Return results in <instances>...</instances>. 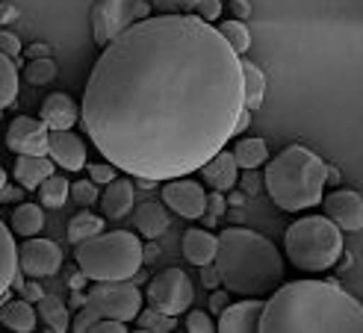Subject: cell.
<instances>
[{"instance_id":"obj_42","label":"cell","mask_w":363,"mask_h":333,"mask_svg":"<svg viewBox=\"0 0 363 333\" xmlns=\"http://www.w3.org/2000/svg\"><path fill=\"white\" fill-rule=\"evenodd\" d=\"M0 50H4L6 57L18 60V53H21V39H18L15 33H9V30H0Z\"/></svg>"},{"instance_id":"obj_7","label":"cell","mask_w":363,"mask_h":333,"mask_svg":"<svg viewBox=\"0 0 363 333\" xmlns=\"http://www.w3.org/2000/svg\"><path fill=\"white\" fill-rule=\"evenodd\" d=\"M151 15V0H98L92 6L95 45H110L121 30Z\"/></svg>"},{"instance_id":"obj_46","label":"cell","mask_w":363,"mask_h":333,"mask_svg":"<svg viewBox=\"0 0 363 333\" xmlns=\"http://www.w3.org/2000/svg\"><path fill=\"white\" fill-rule=\"evenodd\" d=\"M230 12H233V18H237V21H245V18L251 15V4H248V0H233Z\"/></svg>"},{"instance_id":"obj_21","label":"cell","mask_w":363,"mask_h":333,"mask_svg":"<svg viewBox=\"0 0 363 333\" xmlns=\"http://www.w3.org/2000/svg\"><path fill=\"white\" fill-rule=\"evenodd\" d=\"M136 230L145 236V239H160L162 233L169 230V213L162 207L160 201H142L136 207Z\"/></svg>"},{"instance_id":"obj_45","label":"cell","mask_w":363,"mask_h":333,"mask_svg":"<svg viewBox=\"0 0 363 333\" xmlns=\"http://www.w3.org/2000/svg\"><path fill=\"white\" fill-rule=\"evenodd\" d=\"M92 330L95 333H124L127 322H121V319H98V324Z\"/></svg>"},{"instance_id":"obj_41","label":"cell","mask_w":363,"mask_h":333,"mask_svg":"<svg viewBox=\"0 0 363 333\" xmlns=\"http://www.w3.org/2000/svg\"><path fill=\"white\" fill-rule=\"evenodd\" d=\"M210 312H216V316H222V312L230 307V292L228 289H210Z\"/></svg>"},{"instance_id":"obj_33","label":"cell","mask_w":363,"mask_h":333,"mask_svg":"<svg viewBox=\"0 0 363 333\" xmlns=\"http://www.w3.org/2000/svg\"><path fill=\"white\" fill-rule=\"evenodd\" d=\"M219 33L233 45V50H237L240 57H242V53H248V47H251V33L245 30L242 21H225V24L219 27Z\"/></svg>"},{"instance_id":"obj_6","label":"cell","mask_w":363,"mask_h":333,"mask_svg":"<svg viewBox=\"0 0 363 333\" xmlns=\"http://www.w3.org/2000/svg\"><path fill=\"white\" fill-rule=\"evenodd\" d=\"M284 251L298 271H325L342 256V230L328 215L298 218L284 233Z\"/></svg>"},{"instance_id":"obj_50","label":"cell","mask_w":363,"mask_h":333,"mask_svg":"<svg viewBox=\"0 0 363 333\" xmlns=\"http://www.w3.org/2000/svg\"><path fill=\"white\" fill-rule=\"evenodd\" d=\"M15 18H18V9H12V6H0V24L15 21Z\"/></svg>"},{"instance_id":"obj_19","label":"cell","mask_w":363,"mask_h":333,"mask_svg":"<svg viewBox=\"0 0 363 333\" xmlns=\"http://www.w3.org/2000/svg\"><path fill=\"white\" fill-rule=\"evenodd\" d=\"M184 256L192 263V266H207V263H216V251H219V239H216L210 230H186L184 233Z\"/></svg>"},{"instance_id":"obj_37","label":"cell","mask_w":363,"mask_h":333,"mask_svg":"<svg viewBox=\"0 0 363 333\" xmlns=\"http://www.w3.org/2000/svg\"><path fill=\"white\" fill-rule=\"evenodd\" d=\"M118 169L113 162H95V165H89V177H92L98 186H106V183H113L118 174H116Z\"/></svg>"},{"instance_id":"obj_11","label":"cell","mask_w":363,"mask_h":333,"mask_svg":"<svg viewBox=\"0 0 363 333\" xmlns=\"http://www.w3.org/2000/svg\"><path fill=\"white\" fill-rule=\"evenodd\" d=\"M18 266L27 277H50L62 266V251L50 239H24V245L18 248Z\"/></svg>"},{"instance_id":"obj_30","label":"cell","mask_w":363,"mask_h":333,"mask_svg":"<svg viewBox=\"0 0 363 333\" xmlns=\"http://www.w3.org/2000/svg\"><path fill=\"white\" fill-rule=\"evenodd\" d=\"M39 195H42V207L60 210L62 203L68 201V195H71V183L65 177H60V174H50L39 186Z\"/></svg>"},{"instance_id":"obj_23","label":"cell","mask_w":363,"mask_h":333,"mask_svg":"<svg viewBox=\"0 0 363 333\" xmlns=\"http://www.w3.org/2000/svg\"><path fill=\"white\" fill-rule=\"evenodd\" d=\"M35 310L30 307L27 298H18V301H9L4 310H0V324L15 330V333H30L35 330Z\"/></svg>"},{"instance_id":"obj_18","label":"cell","mask_w":363,"mask_h":333,"mask_svg":"<svg viewBox=\"0 0 363 333\" xmlns=\"http://www.w3.org/2000/svg\"><path fill=\"white\" fill-rule=\"evenodd\" d=\"M104 218H124L133 210V183L127 177H116L113 183H106V192L101 198Z\"/></svg>"},{"instance_id":"obj_8","label":"cell","mask_w":363,"mask_h":333,"mask_svg":"<svg viewBox=\"0 0 363 333\" xmlns=\"http://www.w3.org/2000/svg\"><path fill=\"white\" fill-rule=\"evenodd\" d=\"M86 304L98 310L101 319H121L133 322L142 310V292L124 281H104L86 292Z\"/></svg>"},{"instance_id":"obj_25","label":"cell","mask_w":363,"mask_h":333,"mask_svg":"<svg viewBox=\"0 0 363 333\" xmlns=\"http://www.w3.org/2000/svg\"><path fill=\"white\" fill-rule=\"evenodd\" d=\"M39 319L48 324V330L53 333H65L71 330V316H68V310L60 298H53V295H45V298L39 301Z\"/></svg>"},{"instance_id":"obj_29","label":"cell","mask_w":363,"mask_h":333,"mask_svg":"<svg viewBox=\"0 0 363 333\" xmlns=\"http://www.w3.org/2000/svg\"><path fill=\"white\" fill-rule=\"evenodd\" d=\"M233 154H237L240 169H260L263 162H269V147L263 139H240Z\"/></svg>"},{"instance_id":"obj_43","label":"cell","mask_w":363,"mask_h":333,"mask_svg":"<svg viewBox=\"0 0 363 333\" xmlns=\"http://www.w3.org/2000/svg\"><path fill=\"white\" fill-rule=\"evenodd\" d=\"M260 189H263V180H260L257 169H245V174H242V192L245 195H257Z\"/></svg>"},{"instance_id":"obj_4","label":"cell","mask_w":363,"mask_h":333,"mask_svg":"<svg viewBox=\"0 0 363 333\" xmlns=\"http://www.w3.org/2000/svg\"><path fill=\"white\" fill-rule=\"evenodd\" d=\"M328 162H322L311 147L289 145L284 151L266 162V192L286 213H298L307 207L322 203V189L328 183Z\"/></svg>"},{"instance_id":"obj_51","label":"cell","mask_w":363,"mask_h":333,"mask_svg":"<svg viewBox=\"0 0 363 333\" xmlns=\"http://www.w3.org/2000/svg\"><path fill=\"white\" fill-rule=\"evenodd\" d=\"M151 6H157V9H162V12H172V9H177L174 0H151Z\"/></svg>"},{"instance_id":"obj_2","label":"cell","mask_w":363,"mask_h":333,"mask_svg":"<svg viewBox=\"0 0 363 333\" xmlns=\"http://www.w3.org/2000/svg\"><path fill=\"white\" fill-rule=\"evenodd\" d=\"M260 333H363V304L328 281H296L269 295Z\"/></svg>"},{"instance_id":"obj_5","label":"cell","mask_w":363,"mask_h":333,"mask_svg":"<svg viewBox=\"0 0 363 333\" xmlns=\"http://www.w3.org/2000/svg\"><path fill=\"white\" fill-rule=\"evenodd\" d=\"M77 266L89 274V281H130L145 263V248L139 236L127 230L98 233L77 245Z\"/></svg>"},{"instance_id":"obj_28","label":"cell","mask_w":363,"mask_h":333,"mask_svg":"<svg viewBox=\"0 0 363 333\" xmlns=\"http://www.w3.org/2000/svg\"><path fill=\"white\" fill-rule=\"evenodd\" d=\"M18 98V65L12 57L0 50V109L12 106Z\"/></svg>"},{"instance_id":"obj_55","label":"cell","mask_w":363,"mask_h":333,"mask_svg":"<svg viewBox=\"0 0 363 333\" xmlns=\"http://www.w3.org/2000/svg\"><path fill=\"white\" fill-rule=\"evenodd\" d=\"M71 304H74V307H83V304H86V295H83V292H74V298H71Z\"/></svg>"},{"instance_id":"obj_48","label":"cell","mask_w":363,"mask_h":333,"mask_svg":"<svg viewBox=\"0 0 363 333\" xmlns=\"http://www.w3.org/2000/svg\"><path fill=\"white\" fill-rule=\"evenodd\" d=\"M48 53H50V45H45V42H35V45H30L27 57H30V60H42V57H48Z\"/></svg>"},{"instance_id":"obj_40","label":"cell","mask_w":363,"mask_h":333,"mask_svg":"<svg viewBox=\"0 0 363 333\" xmlns=\"http://www.w3.org/2000/svg\"><path fill=\"white\" fill-rule=\"evenodd\" d=\"M192 12H195V15H201L204 21H216V18L222 15V0H198Z\"/></svg>"},{"instance_id":"obj_12","label":"cell","mask_w":363,"mask_h":333,"mask_svg":"<svg viewBox=\"0 0 363 333\" xmlns=\"http://www.w3.org/2000/svg\"><path fill=\"white\" fill-rule=\"evenodd\" d=\"M162 203L174 210L180 218H204L207 192L195 180L174 177V180H166V186H162Z\"/></svg>"},{"instance_id":"obj_13","label":"cell","mask_w":363,"mask_h":333,"mask_svg":"<svg viewBox=\"0 0 363 333\" xmlns=\"http://www.w3.org/2000/svg\"><path fill=\"white\" fill-rule=\"evenodd\" d=\"M322 210L328 218H334V225H340V230L357 233L363 227V198L352 189H340L322 198Z\"/></svg>"},{"instance_id":"obj_16","label":"cell","mask_w":363,"mask_h":333,"mask_svg":"<svg viewBox=\"0 0 363 333\" xmlns=\"http://www.w3.org/2000/svg\"><path fill=\"white\" fill-rule=\"evenodd\" d=\"M39 115H42V121L50 127V130H71L74 121L80 118V109H77V103L71 101L68 95H62V91H53V95L45 98Z\"/></svg>"},{"instance_id":"obj_24","label":"cell","mask_w":363,"mask_h":333,"mask_svg":"<svg viewBox=\"0 0 363 333\" xmlns=\"http://www.w3.org/2000/svg\"><path fill=\"white\" fill-rule=\"evenodd\" d=\"M9 227H12V233L24 236V239L42 233V227H45V213H42V207H39V203H18V207L12 210Z\"/></svg>"},{"instance_id":"obj_38","label":"cell","mask_w":363,"mask_h":333,"mask_svg":"<svg viewBox=\"0 0 363 333\" xmlns=\"http://www.w3.org/2000/svg\"><path fill=\"white\" fill-rule=\"evenodd\" d=\"M186 330L189 333H213L216 324H213V319L207 316V312L192 310V312H186Z\"/></svg>"},{"instance_id":"obj_17","label":"cell","mask_w":363,"mask_h":333,"mask_svg":"<svg viewBox=\"0 0 363 333\" xmlns=\"http://www.w3.org/2000/svg\"><path fill=\"white\" fill-rule=\"evenodd\" d=\"M201 177L210 183L213 189L219 192H228L237 186V177H240V162H237V154H228V151H219L207 165H201Z\"/></svg>"},{"instance_id":"obj_22","label":"cell","mask_w":363,"mask_h":333,"mask_svg":"<svg viewBox=\"0 0 363 333\" xmlns=\"http://www.w3.org/2000/svg\"><path fill=\"white\" fill-rule=\"evenodd\" d=\"M21 269L18 266V248H15V239H12V230L0 221V298L12 289V281H15V271Z\"/></svg>"},{"instance_id":"obj_34","label":"cell","mask_w":363,"mask_h":333,"mask_svg":"<svg viewBox=\"0 0 363 333\" xmlns=\"http://www.w3.org/2000/svg\"><path fill=\"white\" fill-rule=\"evenodd\" d=\"M71 195H74V201L80 203V207H92V203H98V183L92 177L77 180L74 186H71Z\"/></svg>"},{"instance_id":"obj_49","label":"cell","mask_w":363,"mask_h":333,"mask_svg":"<svg viewBox=\"0 0 363 333\" xmlns=\"http://www.w3.org/2000/svg\"><path fill=\"white\" fill-rule=\"evenodd\" d=\"M248 124H251V109L245 106V109H242V115H240V121H237V136H240L242 130H248Z\"/></svg>"},{"instance_id":"obj_39","label":"cell","mask_w":363,"mask_h":333,"mask_svg":"<svg viewBox=\"0 0 363 333\" xmlns=\"http://www.w3.org/2000/svg\"><path fill=\"white\" fill-rule=\"evenodd\" d=\"M12 286H15L18 292H21V298H27L30 304H39V301L45 298V292H42V286H39V283H33V281H27V283H24V281H21V277H18V274H15Z\"/></svg>"},{"instance_id":"obj_57","label":"cell","mask_w":363,"mask_h":333,"mask_svg":"<svg viewBox=\"0 0 363 333\" xmlns=\"http://www.w3.org/2000/svg\"><path fill=\"white\" fill-rule=\"evenodd\" d=\"M4 186H6V171L0 169V192H4Z\"/></svg>"},{"instance_id":"obj_47","label":"cell","mask_w":363,"mask_h":333,"mask_svg":"<svg viewBox=\"0 0 363 333\" xmlns=\"http://www.w3.org/2000/svg\"><path fill=\"white\" fill-rule=\"evenodd\" d=\"M86 281H89V274L80 269V271H74V274L68 277V289H71V292H80V289L86 286Z\"/></svg>"},{"instance_id":"obj_36","label":"cell","mask_w":363,"mask_h":333,"mask_svg":"<svg viewBox=\"0 0 363 333\" xmlns=\"http://www.w3.org/2000/svg\"><path fill=\"white\" fill-rule=\"evenodd\" d=\"M98 319H101L98 310H92L89 304H83L80 312L74 316V322H71V330H74V333H86V330H92V327L98 324Z\"/></svg>"},{"instance_id":"obj_20","label":"cell","mask_w":363,"mask_h":333,"mask_svg":"<svg viewBox=\"0 0 363 333\" xmlns=\"http://www.w3.org/2000/svg\"><path fill=\"white\" fill-rule=\"evenodd\" d=\"M15 180H18V186L33 192V189H39L42 183L53 174V165L48 157H30V154H21L15 159Z\"/></svg>"},{"instance_id":"obj_32","label":"cell","mask_w":363,"mask_h":333,"mask_svg":"<svg viewBox=\"0 0 363 333\" xmlns=\"http://www.w3.org/2000/svg\"><path fill=\"white\" fill-rule=\"evenodd\" d=\"M24 77H27V83H33V86H48L53 77H57V62H53L50 57L30 60L27 68H24Z\"/></svg>"},{"instance_id":"obj_14","label":"cell","mask_w":363,"mask_h":333,"mask_svg":"<svg viewBox=\"0 0 363 333\" xmlns=\"http://www.w3.org/2000/svg\"><path fill=\"white\" fill-rule=\"evenodd\" d=\"M263 310H266V304L260 298H248V301H240V304H230L219 316L216 330L219 333H254V330H260Z\"/></svg>"},{"instance_id":"obj_44","label":"cell","mask_w":363,"mask_h":333,"mask_svg":"<svg viewBox=\"0 0 363 333\" xmlns=\"http://www.w3.org/2000/svg\"><path fill=\"white\" fill-rule=\"evenodd\" d=\"M201 283H204L207 289H219V283H222V274H219V269H216V263L201 266Z\"/></svg>"},{"instance_id":"obj_31","label":"cell","mask_w":363,"mask_h":333,"mask_svg":"<svg viewBox=\"0 0 363 333\" xmlns=\"http://www.w3.org/2000/svg\"><path fill=\"white\" fill-rule=\"evenodd\" d=\"M177 316H166V312H160V310H154V307H148V310H139V316H136V324H139V330H148V333H169V330H174L177 327V322H174Z\"/></svg>"},{"instance_id":"obj_9","label":"cell","mask_w":363,"mask_h":333,"mask_svg":"<svg viewBox=\"0 0 363 333\" xmlns=\"http://www.w3.org/2000/svg\"><path fill=\"white\" fill-rule=\"evenodd\" d=\"M195 289L184 269H166L148 283V304L166 316H180L192 307Z\"/></svg>"},{"instance_id":"obj_54","label":"cell","mask_w":363,"mask_h":333,"mask_svg":"<svg viewBox=\"0 0 363 333\" xmlns=\"http://www.w3.org/2000/svg\"><path fill=\"white\" fill-rule=\"evenodd\" d=\"M174 4H177V9H195L198 0H174Z\"/></svg>"},{"instance_id":"obj_15","label":"cell","mask_w":363,"mask_h":333,"mask_svg":"<svg viewBox=\"0 0 363 333\" xmlns=\"http://www.w3.org/2000/svg\"><path fill=\"white\" fill-rule=\"evenodd\" d=\"M50 159L65 171H80L86 165V145L71 130H50Z\"/></svg>"},{"instance_id":"obj_56","label":"cell","mask_w":363,"mask_h":333,"mask_svg":"<svg viewBox=\"0 0 363 333\" xmlns=\"http://www.w3.org/2000/svg\"><path fill=\"white\" fill-rule=\"evenodd\" d=\"M328 180L337 183V180H340V171H337V169H328Z\"/></svg>"},{"instance_id":"obj_3","label":"cell","mask_w":363,"mask_h":333,"mask_svg":"<svg viewBox=\"0 0 363 333\" xmlns=\"http://www.w3.org/2000/svg\"><path fill=\"white\" fill-rule=\"evenodd\" d=\"M216 269L222 274V286L242 298L272 295L284 281L281 251L266 236L245 227H228L219 233Z\"/></svg>"},{"instance_id":"obj_26","label":"cell","mask_w":363,"mask_h":333,"mask_svg":"<svg viewBox=\"0 0 363 333\" xmlns=\"http://www.w3.org/2000/svg\"><path fill=\"white\" fill-rule=\"evenodd\" d=\"M242 80H245V106L248 109H260L263 106V95H266L263 71L251 60H242Z\"/></svg>"},{"instance_id":"obj_53","label":"cell","mask_w":363,"mask_h":333,"mask_svg":"<svg viewBox=\"0 0 363 333\" xmlns=\"http://www.w3.org/2000/svg\"><path fill=\"white\" fill-rule=\"evenodd\" d=\"M228 215H230V221H242V207H233V210H228Z\"/></svg>"},{"instance_id":"obj_1","label":"cell","mask_w":363,"mask_h":333,"mask_svg":"<svg viewBox=\"0 0 363 333\" xmlns=\"http://www.w3.org/2000/svg\"><path fill=\"white\" fill-rule=\"evenodd\" d=\"M242 109L233 45L201 15L162 12L104 45L80 118L98 154L124 174L174 180L225 151Z\"/></svg>"},{"instance_id":"obj_52","label":"cell","mask_w":363,"mask_h":333,"mask_svg":"<svg viewBox=\"0 0 363 333\" xmlns=\"http://www.w3.org/2000/svg\"><path fill=\"white\" fill-rule=\"evenodd\" d=\"M242 203H245V195H242V192H230L228 207H242Z\"/></svg>"},{"instance_id":"obj_27","label":"cell","mask_w":363,"mask_h":333,"mask_svg":"<svg viewBox=\"0 0 363 333\" xmlns=\"http://www.w3.org/2000/svg\"><path fill=\"white\" fill-rule=\"evenodd\" d=\"M104 233V218L101 215H92V213H80L68 221V242L71 245H80L86 239H92Z\"/></svg>"},{"instance_id":"obj_10","label":"cell","mask_w":363,"mask_h":333,"mask_svg":"<svg viewBox=\"0 0 363 333\" xmlns=\"http://www.w3.org/2000/svg\"><path fill=\"white\" fill-rule=\"evenodd\" d=\"M6 147L12 154H30V157H48L50 154V127L42 118L18 115L6 130Z\"/></svg>"},{"instance_id":"obj_35","label":"cell","mask_w":363,"mask_h":333,"mask_svg":"<svg viewBox=\"0 0 363 333\" xmlns=\"http://www.w3.org/2000/svg\"><path fill=\"white\" fill-rule=\"evenodd\" d=\"M225 213H228V198H222V192H219V189H213V192L207 195V213H204V221L213 227L216 221H219Z\"/></svg>"}]
</instances>
